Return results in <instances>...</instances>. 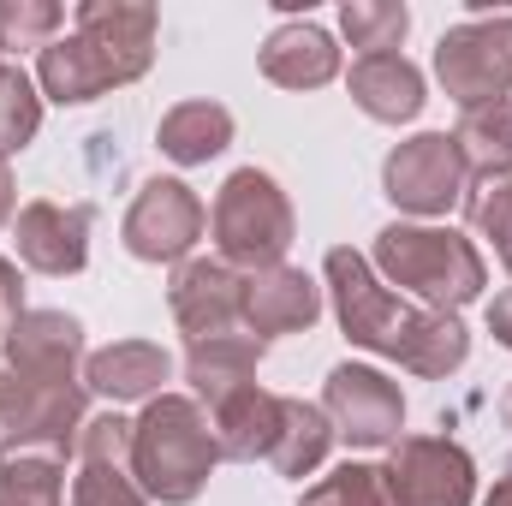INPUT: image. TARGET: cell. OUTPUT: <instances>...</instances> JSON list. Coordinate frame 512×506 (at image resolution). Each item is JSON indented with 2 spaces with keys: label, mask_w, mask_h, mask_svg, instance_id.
Masks as SVG:
<instances>
[{
  "label": "cell",
  "mask_w": 512,
  "mask_h": 506,
  "mask_svg": "<svg viewBox=\"0 0 512 506\" xmlns=\"http://www.w3.org/2000/svg\"><path fill=\"white\" fill-rule=\"evenodd\" d=\"M322 274H328V292H334L340 334L352 346L393 358L399 370H411L423 381H447L453 370H465L471 328L447 310H423V304H405L399 292H387L382 274L370 268V256H358L352 245H334Z\"/></svg>",
  "instance_id": "1"
},
{
  "label": "cell",
  "mask_w": 512,
  "mask_h": 506,
  "mask_svg": "<svg viewBox=\"0 0 512 506\" xmlns=\"http://www.w3.org/2000/svg\"><path fill=\"white\" fill-rule=\"evenodd\" d=\"M161 12L149 0H84L78 30L36 54V90L60 108H84L120 84H137L155 60Z\"/></svg>",
  "instance_id": "2"
},
{
  "label": "cell",
  "mask_w": 512,
  "mask_h": 506,
  "mask_svg": "<svg viewBox=\"0 0 512 506\" xmlns=\"http://www.w3.org/2000/svg\"><path fill=\"white\" fill-rule=\"evenodd\" d=\"M215 465H221V441L191 393H161L143 405V417H131V483L149 501L191 506Z\"/></svg>",
  "instance_id": "3"
},
{
  "label": "cell",
  "mask_w": 512,
  "mask_h": 506,
  "mask_svg": "<svg viewBox=\"0 0 512 506\" xmlns=\"http://www.w3.org/2000/svg\"><path fill=\"white\" fill-rule=\"evenodd\" d=\"M370 268H382L387 286L423 298V310H447V316L477 304L483 286H489V268H483L477 245L465 233L429 227V221H393V227H382Z\"/></svg>",
  "instance_id": "4"
},
{
  "label": "cell",
  "mask_w": 512,
  "mask_h": 506,
  "mask_svg": "<svg viewBox=\"0 0 512 506\" xmlns=\"http://www.w3.org/2000/svg\"><path fill=\"white\" fill-rule=\"evenodd\" d=\"M209 233H215L221 262H233L239 274H256V268L286 262L292 239H298V215H292V197L280 191L274 173L239 167V173H227V185L215 191Z\"/></svg>",
  "instance_id": "5"
},
{
  "label": "cell",
  "mask_w": 512,
  "mask_h": 506,
  "mask_svg": "<svg viewBox=\"0 0 512 506\" xmlns=\"http://www.w3.org/2000/svg\"><path fill=\"white\" fill-rule=\"evenodd\" d=\"M90 423L84 376H24L0 364V453H78Z\"/></svg>",
  "instance_id": "6"
},
{
  "label": "cell",
  "mask_w": 512,
  "mask_h": 506,
  "mask_svg": "<svg viewBox=\"0 0 512 506\" xmlns=\"http://www.w3.org/2000/svg\"><path fill=\"white\" fill-rule=\"evenodd\" d=\"M435 78L459 108L512 102V12H477L435 42Z\"/></svg>",
  "instance_id": "7"
},
{
  "label": "cell",
  "mask_w": 512,
  "mask_h": 506,
  "mask_svg": "<svg viewBox=\"0 0 512 506\" xmlns=\"http://www.w3.org/2000/svg\"><path fill=\"white\" fill-rule=\"evenodd\" d=\"M465 179L471 173H465V161H459L447 131H417V137L393 143V155L382 161L387 203L405 209V215H423V221L453 215L465 203Z\"/></svg>",
  "instance_id": "8"
},
{
  "label": "cell",
  "mask_w": 512,
  "mask_h": 506,
  "mask_svg": "<svg viewBox=\"0 0 512 506\" xmlns=\"http://www.w3.org/2000/svg\"><path fill=\"white\" fill-rule=\"evenodd\" d=\"M203 227H209V209L185 179H143L120 239L137 262H185L191 245L203 239Z\"/></svg>",
  "instance_id": "9"
},
{
  "label": "cell",
  "mask_w": 512,
  "mask_h": 506,
  "mask_svg": "<svg viewBox=\"0 0 512 506\" xmlns=\"http://www.w3.org/2000/svg\"><path fill=\"white\" fill-rule=\"evenodd\" d=\"M387 489L399 506H471L477 459L447 435H399L387 459Z\"/></svg>",
  "instance_id": "10"
},
{
  "label": "cell",
  "mask_w": 512,
  "mask_h": 506,
  "mask_svg": "<svg viewBox=\"0 0 512 506\" xmlns=\"http://www.w3.org/2000/svg\"><path fill=\"white\" fill-rule=\"evenodd\" d=\"M322 411L334 423V441L352 447H393L405 429V393L370 364H334L322 387Z\"/></svg>",
  "instance_id": "11"
},
{
  "label": "cell",
  "mask_w": 512,
  "mask_h": 506,
  "mask_svg": "<svg viewBox=\"0 0 512 506\" xmlns=\"http://www.w3.org/2000/svg\"><path fill=\"white\" fill-rule=\"evenodd\" d=\"M167 310L185 328V340H215V334H239L245 322V274L221 256H185L167 280Z\"/></svg>",
  "instance_id": "12"
},
{
  "label": "cell",
  "mask_w": 512,
  "mask_h": 506,
  "mask_svg": "<svg viewBox=\"0 0 512 506\" xmlns=\"http://www.w3.org/2000/svg\"><path fill=\"white\" fill-rule=\"evenodd\" d=\"M12 245L18 262L36 268V274H78L90 262V209L84 203H54V197H36L18 209L12 221Z\"/></svg>",
  "instance_id": "13"
},
{
  "label": "cell",
  "mask_w": 512,
  "mask_h": 506,
  "mask_svg": "<svg viewBox=\"0 0 512 506\" xmlns=\"http://www.w3.org/2000/svg\"><path fill=\"white\" fill-rule=\"evenodd\" d=\"M316 316H322V286H316L304 268L274 262V268L245 274V328H251L262 346L316 328Z\"/></svg>",
  "instance_id": "14"
},
{
  "label": "cell",
  "mask_w": 512,
  "mask_h": 506,
  "mask_svg": "<svg viewBox=\"0 0 512 506\" xmlns=\"http://www.w3.org/2000/svg\"><path fill=\"white\" fill-rule=\"evenodd\" d=\"M0 364L24 376H84V322L66 310H24L0 340Z\"/></svg>",
  "instance_id": "15"
},
{
  "label": "cell",
  "mask_w": 512,
  "mask_h": 506,
  "mask_svg": "<svg viewBox=\"0 0 512 506\" xmlns=\"http://www.w3.org/2000/svg\"><path fill=\"white\" fill-rule=\"evenodd\" d=\"M167 381H173V358L155 340H114L84 358V387L114 405H137V399L149 405L167 393Z\"/></svg>",
  "instance_id": "16"
},
{
  "label": "cell",
  "mask_w": 512,
  "mask_h": 506,
  "mask_svg": "<svg viewBox=\"0 0 512 506\" xmlns=\"http://www.w3.org/2000/svg\"><path fill=\"white\" fill-rule=\"evenodd\" d=\"M262 78L280 84V90H322L340 78V48L322 24L310 18H292L280 30H268L262 42Z\"/></svg>",
  "instance_id": "17"
},
{
  "label": "cell",
  "mask_w": 512,
  "mask_h": 506,
  "mask_svg": "<svg viewBox=\"0 0 512 506\" xmlns=\"http://www.w3.org/2000/svg\"><path fill=\"white\" fill-rule=\"evenodd\" d=\"M346 90H352V102H358L370 120H382V126L417 120L423 102H429V96H423V72H417L405 54H364V60L352 66Z\"/></svg>",
  "instance_id": "18"
},
{
  "label": "cell",
  "mask_w": 512,
  "mask_h": 506,
  "mask_svg": "<svg viewBox=\"0 0 512 506\" xmlns=\"http://www.w3.org/2000/svg\"><path fill=\"white\" fill-rule=\"evenodd\" d=\"M209 411V423H215V441H221V459H239V465H251V459H268L274 453V429H280V393H268V387H239V393H227V399H215V405H203Z\"/></svg>",
  "instance_id": "19"
},
{
  "label": "cell",
  "mask_w": 512,
  "mask_h": 506,
  "mask_svg": "<svg viewBox=\"0 0 512 506\" xmlns=\"http://www.w3.org/2000/svg\"><path fill=\"white\" fill-rule=\"evenodd\" d=\"M262 352H268V346H262L256 334H215V340L185 346V381H191V399H197V405H215V399L251 387Z\"/></svg>",
  "instance_id": "20"
},
{
  "label": "cell",
  "mask_w": 512,
  "mask_h": 506,
  "mask_svg": "<svg viewBox=\"0 0 512 506\" xmlns=\"http://www.w3.org/2000/svg\"><path fill=\"white\" fill-rule=\"evenodd\" d=\"M155 143H161L167 161H179V167H203V161L227 155V143H233V114H227L221 102H179V108L161 114Z\"/></svg>",
  "instance_id": "21"
},
{
  "label": "cell",
  "mask_w": 512,
  "mask_h": 506,
  "mask_svg": "<svg viewBox=\"0 0 512 506\" xmlns=\"http://www.w3.org/2000/svg\"><path fill=\"white\" fill-rule=\"evenodd\" d=\"M453 149H459V161H465L471 179H483V185L512 179V102L465 108L459 131H453Z\"/></svg>",
  "instance_id": "22"
},
{
  "label": "cell",
  "mask_w": 512,
  "mask_h": 506,
  "mask_svg": "<svg viewBox=\"0 0 512 506\" xmlns=\"http://www.w3.org/2000/svg\"><path fill=\"white\" fill-rule=\"evenodd\" d=\"M328 447H334V423H328V411L310 405V399H286V393H280V429H274V453H268V465H274L280 477H310V471L328 459Z\"/></svg>",
  "instance_id": "23"
},
{
  "label": "cell",
  "mask_w": 512,
  "mask_h": 506,
  "mask_svg": "<svg viewBox=\"0 0 512 506\" xmlns=\"http://www.w3.org/2000/svg\"><path fill=\"white\" fill-rule=\"evenodd\" d=\"M0 506H66L60 453H0Z\"/></svg>",
  "instance_id": "24"
},
{
  "label": "cell",
  "mask_w": 512,
  "mask_h": 506,
  "mask_svg": "<svg viewBox=\"0 0 512 506\" xmlns=\"http://www.w3.org/2000/svg\"><path fill=\"white\" fill-rule=\"evenodd\" d=\"M298 506H399L393 489H387V465H370V459H346L334 465L328 477H316Z\"/></svg>",
  "instance_id": "25"
},
{
  "label": "cell",
  "mask_w": 512,
  "mask_h": 506,
  "mask_svg": "<svg viewBox=\"0 0 512 506\" xmlns=\"http://www.w3.org/2000/svg\"><path fill=\"white\" fill-rule=\"evenodd\" d=\"M340 30L358 48V60L364 54H393L405 42V30H411V6H399V0H346Z\"/></svg>",
  "instance_id": "26"
},
{
  "label": "cell",
  "mask_w": 512,
  "mask_h": 506,
  "mask_svg": "<svg viewBox=\"0 0 512 506\" xmlns=\"http://www.w3.org/2000/svg\"><path fill=\"white\" fill-rule=\"evenodd\" d=\"M36 131H42V90L30 84L24 66L0 60V161H12L18 149H30Z\"/></svg>",
  "instance_id": "27"
},
{
  "label": "cell",
  "mask_w": 512,
  "mask_h": 506,
  "mask_svg": "<svg viewBox=\"0 0 512 506\" xmlns=\"http://www.w3.org/2000/svg\"><path fill=\"white\" fill-rule=\"evenodd\" d=\"M66 12L54 0H0V54H24V48H48L60 36Z\"/></svg>",
  "instance_id": "28"
},
{
  "label": "cell",
  "mask_w": 512,
  "mask_h": 506,
  "mask_svg": "<svg viewBox=\"0 0 512 506\" xmlns=\"http://www.w3.org/2000/svg\"><path fill=\"white\" fill-rule=\"evenodd\" d=\"M72 506H149V495L131 483L126 459H78Z\"/></svg>",
  "instance_id": "29"
},
{
  "label": "cell",
  "mask_w": 512,
  "mask_h": 506,
  "mask_svg": "<svg viewBox=\"0 0 512 506\" xmlns=\"http://www.w3.org/2000/svg\"><path fill=\"white\" fill-rule=\"evenodd\" d=\"M465 221L477 227V239L495 245L501 268L512 274V179H495V185L471 191V197H465Z\"/></svg>",
  "instance_id": "30"
},
{
  "label": "cell",
  "mask_w": 512,
  "mask_h": 506,
  "mask_svg": "<svg viewBox=\"0 0 512 506\" xmlns=\"http://www.w3.org/2000/svg\"><path fill=\"white\" fill-rule=\"evenodd\" d=\"M24 316V274L12 256H0V340L12 334V322Z\"/></svg>",
  "instance_id": "31"
},
{
  "label": "cell",
  "mask_w": 512,
  "mask_h": 506,
  "mask_svg": "<svg viewBox=\"0 0 512 506\" xmlns=\"http://www.w3.org/2000/svg\"><path fill=\"white\" fill-rule=\"evenodd\" d=\"M489 334H495V340L512 352V292H501V298L489 304Z\"/></svg>",
  "instance_id": "32"
},
{
  "label": "cell",
  "mask_w": 512,
  "mask_h": 506,
  "mask_svg": "<svg viewBox=\"0 0 512 506\" xmlns=\"http://www.w3.org/2000/svg\"><path fill=\"white\" fill-rule=\"evenodd\" d=\"M12 209H18V191H12V167L0 161V227L12 221Z\"/></svg>",
  "instance_id": "33"
},
{
  "label": "cell",
  "mask_w": 512,
  "mask_h": 506,
  "mask_svg": "<svg viewBox=\"0 0 512 506\" xmlns=\"http://www.w3.org/2000/svg\"><path fill=\"white\" fill-rule=\"evenodd\" d=\"M483 506H512V465L495 477V489H489V501H483Z\"/></svg>",
  "instance_id": "34"
},
{
  "label": "cell",
  "mask_w": 512,
  "mask_h": 506,
  "mask_svg": "<svg viewBox=\"0 0 512 506\" xmlns=\"http://www.w3.org/2000/svg\"><path fill=\"white\" fill-rule=\"evenodd\" d=\"M501 417H507V429H512V387L501 393Z\"/></svg>",
  "instance_id": "35"
}]
</instances>
